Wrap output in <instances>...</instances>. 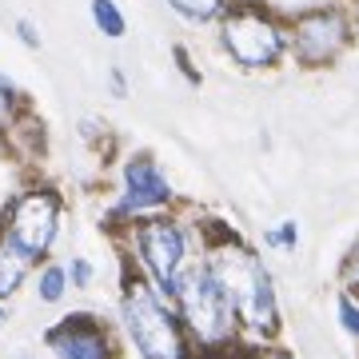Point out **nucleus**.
Wrapping results in <instances>:
<instances>
[{"mask_svg":"<svg viewBox=\"0 0 359 359\" xmlns=\"http://www.w3.org/2000/svg\"><path fill=\"white\" fill-rule=\"evenodd\" d=\"M65 219H68V196L52 180H25L4 208H0V240L28 256L32 264L56 256V248L65 240Z\"/></svg>","mask_w":359,"mask_h":359,"instance_id":"5","label":"nucleus"},{"mask_svg":"<svg viewBox=\"0 0 359 359\" xmlns=\"http://www.w3.org/2000/svg\"><path fill=\"white\" fill-rule=\"evenodd\" d=\"M16 359H44V355H40V351H20Z\"/></svg>","mask_w":359,"mask_h":359,"instance_id":"25","label":"nucleus"},{"mask_svg":"<svg viewBox=\"0 0 359 359\" xmlns=\"http://www.w3.org/2000/svg\"><path fill=\"white\" fill-rule=\"evenodd\" d=\"M104 84H108V96H116V100H128L132 84H128V72H124L120 65H112L108 72H104Z\"/></svg>","mask_w":359,"mask_h":359,"instance_id":"22","label":"nucleus"},{"mask_svg":"<svg viewBox=\"0 0 359 359\" xmlns=\"http://www.w3.org/2000/svg\"><path fill=\"white\" fill-rule=\"evenodd\" d=\"M196 231H200V244H204V268L216 276V283L231 299L244 339L256 347L280 344L283 304L264 252L236 224L208 216V212H196Z\"/></svg>","mask_w":359,"mask_h":359,"instance_id":"1","label":"nucleus"},{"mask_svg":"<svg viewBox=\"0 0 359 359\" xmlns=\"http://www.w3.org/2000/svg\"><path fill=\"white\" fill-rule=\"evenodd\" d=\"M13 36L20 40L28 52H40V28H36V20H28V16H16V20H13Z\"/></svg>","mask_w":359,"mask_h":359,"instance_id":"21","label":"nucleus"},{"mask_svg":"<svg viewBox=\"0 0 359 359\" xmlns=\"http://www.w3.org/2000/svg\"><path fill=\"white\" fill-rule=\"evenodd\" d=\"M116 332L136 359H196V344L176 311V299L120 264L116 283Z\"/></svg>","mask_w":359,"mask_h":359,"instance_id":"3","label":"nucleus"},{"mask_svg":"<svg viewBox=\"0 0 359 359\" xmlns=\"http://www.w3.org/2000/svg\"><path fill=\"white\" fill-rule=\"evenodd\" d=\"M347 13H351V28H355V44H359V0H347Z\"/></svg>","mask_w":359,"mask_h":359,"instance_id":"23","label":"nucleus"},{"mask_svg":"<svg viewBox=\"0 0 359 359\" xmlns=\"http://www.w3.org/2000/svg\"><path fill=\"white\" fill-rule=\"evenodd\" d=\"M287 40H292V68L299 72L339 68L359 48L347 0H316L287 13Z\"/></svg>","mask_w":359,"mask_h":359,"instance_id":"7","label":"nucleus"},{"mask_svg":"<svg viewBox=\"0 0 359 359\" xmlns=\"http://www.w3.org/2000/svg\"><path fill=\"white\" fill-rule=\"evenodd\" d=\"M88 16H92V25H96V32H100L104 40L128 36V16H124V8H120L116 0H88Z\"/></svg>","mask_w":359,"mask_h":359,"instance_id":"13","label":"nucleus"},{"mask_svg":"<svg viewBox=\"0 0 359 359\" xmlns=\"http://www.w3.org/2000/svg\"><path fill=\"white\" fill-rule=\"evenodd\" d=\"M164 4H168V13L180 16L184 25L216 28L219 20L231 13V4H236V0H164Z\"/></svg>","mask_w":359,"mask_h":359,"instance_id":"12","label":"nucleus"},{"mask_svg":"<svg viewBox=\"0 0 359 359\" xmlns=\"http://www.w3.org/2000/svg\"><path fill=\"white\" fill-rule=\"evenodd\" d=\"M80 140L88 144L96 156H104V148L112 152V128L104 124V120H96V116H88V120H80Z\"/></svg>","mask_w":359,"mask_h":359,"instance_id":"20","label":"nucleus"},{"mask_svg":"<svg viewBox=\"0 0 359 359\" xmlns=\"http://www.w3.org/2000/svg\"><path fill=\"white\" fill-rule=\"evenodd\" d=\"M216 48L236 72L271 76L292 65V40H287V13L268 0H236L231 13L216 28Z\"/></svg>","mask_w":359,"mask_h":359,"instance_id":"4","label":"nucleus"},{"mask_svg":"<svg viewBox=\"0 0 359 359\" xmlns=\"http://www.w3.org/2000/svg\"><path fill=\"white\" fill-rule=\"evenodd\" d=\"M8 320H13V304H8V299H0V332L8 327Z\"/></svg>","mask_w":359,"mask_h":359,"instance_id":"24","label":"nucleus"},{"mask_svg":"<svg viewBox=\"0 0 359 359\" xmlns=\"http://www.w3.org/2000/svg\"><path fill=\"white\" fill-rule=\"evenodd\" d=\"M176 184L172 176L164 172V164L156 160V152L148 148H132V152L120 156V164H116V192L108 200L100 216V231L108 240H116L120 231H128L136 219L144 216H156V212H172L180 208Z\"/></svg>","mask_w":359,"mask_h":359,"instance_id":"6","label":"nucleus"},{"mask_svg":"<svg viewBox=\"0 0 359 359\" xmlns=\"http://www.w3.org/2000/svg\"><path fill=\"white\" fill-rule=\"evenodd\" d=\"M304 244V231H299V219H276L268 231H264V248L268 252H280V256H295Z\"/></svg>","mask_w":359,"mask_h":359,"instance_id":"14","label":"nucleus"},{"mask_svg":"<svg viewBox=\"0 0 359 359\" xmlns=\"http://www.w3.org/2000/svg\"><path fill=\"white\" fill-rule=\"evenodd\" d=\"M40 347L48 359H124V339L116 320L92 308H72L40 332Z\"/></svg>","mask_w":359,"mask_h":359,"instance_id":"8","label":"nucleus"},{"mask_svg":"<svg viewBox=\"0 0 359 359\" xmlns=\"http://www.w3.org/2000/svg\"><path fill=\"white\" fill-rule=\"evenodd\" d=\"M25 108H28V96L20 92V84L8 80V76H0V136L8 132V124H13Z\"/></svg>","mask_w":359,"mask_h":359,"instance_id":"16","label":"nucleus"},{"mask_svg":"<svg viewBox=\"0 0 359 359\" xmlns=\"http://www.w3.org/2000/svg\"><path fill=\"white\" fill-rule=\"evenodd\" d=\"M32 271H36L32 259L20 256L8 240H0V299H8V304H13L16 295L32 283Z\"/></svg>","mask_w":359,"mask_h":359,"instance_id":"11","label":"nucleus"},{"mask_svg":"<svg viewBox=\"0 0 359 359\" xmlns=\"http://www.w3.org/2000/svg\"><path fill=\"white\" fill-rule=\"evenodd\" d=\"M0 148H8V152L16 156V160H44V148H48V124L36 116V108L28 104L25 112L16 116L13 124H8V132L0 136Z\"/></svg>","mask_w":359,"mask_h":359,"instance_id":"9","label":"nucleus"},{"mask_svg":"<svg viewBox=\"0 0 359 359\" xmlns=\"http://www.w3.org/2000/svg\"><path fill=\"white\" fill-rule=\"evenodd\" d=\"M65 264H68V283H72V292H92V287H96L100 268H96L88 256H80L76 252V256H68Z\"/></svg>","mask_w":359,"mask_h":359,"instance_id":"18","label":"nucleus"},{"mask_svg":"<svg viewBox=\"0 0 359 359\" xmlns=\"http://www.w3.org/2000/svg\"><path fill=\"white\" fill-rule=\"evenodd\" d=\"M335 323H339V332L359 347V295L355 292L335 287Z\"/></svg>","mask_w":359,"mask_h":359,"instance_id":"15","label":"nucleus"},{"mask_svg":"<svg viewBox=\"0 0 359 359\" xmlns=\"http://www.w3.org/2000/svg\"><path fill=\"white\" fill-rule=\"evenodd\" d=\"M32 295H36V304H44V308H60L68 295H72V283H68V264L65 259H44V264H36V271H32Z\"/></svg>","mask_w":359,"mask_h":359,"instance_id":"10","label":"nucleus"},{"mask_svg":"<svg viewBox=\"0 0 359 359\" xmlns=\"http://www.w3.org/2000/svg\"><path fill=\"white\" fill-rule=\"evenodd\" d=\"M168 56H172V65H176V72L184 76L188 88H200V84H204V72H200V65H196V56H192L188 44H180V40H176V44L168 48Z\"/></svg>","mask_w":359,"mask_h":359,"instance_id":"19","label":"nucleus"},{"mask_svg":"<svg viewBox=\"0 0 359 359\" xmlns=\"http://www.w3.org/2000/svg\"><path fill=\"white\" fill-rule=\"evenodd\" d=\"M112 248L120 264L136 268L144 280H152L168 295H176L184 276L204 259V244H200V231H196V208L188 204L136 219L128 231L116 236Z\"/></svg>","mask_w":359,"mask_h":359,"instance_id":"2","label":"nucleus"},{"mask_svg":"<svg viewBox=\"0 0 359 359\" xmlns=\"http://www.w3.org/2000/svg\"><path fill=\"white\" fill-rule=\"evenodd\" d=\"M335 283H339L344 292H355V295H359V231L351 236V244H347V248H344V256H339Z\"/></svg>","mask_w":359,"mask_h":359,"instance_id":"17","label":"nucleus"}]
</instances>
